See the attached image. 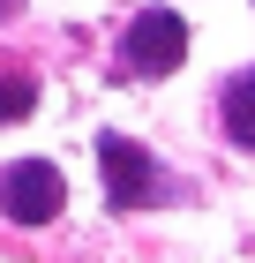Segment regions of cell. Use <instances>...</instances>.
Instances as JSON below:
<instances>
[{
  "label": "cell",
  "mask_w": 255,
  "mask_h": 263,
  "mask_svg": "<svg viewBox=\"0 0 255 263\" xmlns=\"http://www.w3.org/2000/svg\"><path fill=\"white\" fill-rule=\"evenodd\" d=\"M60 211H68V181H60L53 158H15V165H0V218H15V226H53Z\"/></svg>",
  "instance_id": "2"
},
{
  "label": "cell",
  "mask_w": 255,
  "mask_h": 263,
  "mask_svg": "<svg viewBox=\"0 0 255 263\" xmlns=\"http://www.w3.org/2000/svg\"><path fill=\"white\" fill-rule=\"evenodd\" d=\"M188 61V23L173 8H143L128 30H120V68L128 76H173Z\"/></svg>",
  "instance_id": "3"
},
{
  "label": "cell",
  "mask_w": 255,
  "mask_h": 263,
  "mask_svg": "<svg viewBox=\"0 0 255 263\" xmlns=\"http://www.w3.org/2000/svg\"><path fill=\"white\" fill-rule=\"evenodd\" d=\"M30 105H38V83L23 76V68H0V128H8V121H23Z\"/></svg>",
  "instance_id": "5"
},
{
  "label": "cell",
  "mask_w": 255,
  "mask_h": 263,
  "mask_svg": "<svg viewBox=\"0 0 255 263\" xmlns=\"http://www.w3.org/2000/svg\"><path fill=\"white\" fill-rule=\"evenodd\" d=\"M98 165H105V203L113 211H158V203L173 196L165 188V165L135 136H98Z\"/></svg>",
  "instance_id": "1"
},
{
  "label": "cell",
  "mask_w": 255,
  "mask_h": 263,
  "mask_svg": "<svg viewBox=\"0 0 255 263\" xmlns=\"http://www.w3.org/2000/svg\"><path fill=\"white\" fill-rule=\"evenodd\" d=\"M218 113H225V136H233L240 151H255V68L225 83V98H218Z\"/></svg>",
  "instance_id": "4"
},
{
  "label": "cell",
  "mask_w": 255,
  "mask_h": 263,
  "mask_svg": "<svg viewBox=\"0 0 255 263\" xmlns=\"http://www.w3.org/2000/svg\"><path fill=\"white\" fill-rule=\"evenodd\" d=\"M8 8H15V0H0V15H8Z\"/></svg>",
  "instance_id": "6"
}]
</instances>
